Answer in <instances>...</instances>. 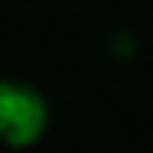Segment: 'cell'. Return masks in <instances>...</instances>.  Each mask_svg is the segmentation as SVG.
<instances>
[{"label": "cell", "mask_w": 153, "mask_h": 153, "mask_svg": "<svg viewBox=\"0 0 153 153\" xmlns=\"http://www.w3.org/2000/svg\"><path fill=\"white\" fill-rule=\"evenodd\" d=\"M47 103L22 81H0V141L10 147H31L47 131Z\"/></svg>", "instance_id": "cell-1"}]
</instances>
